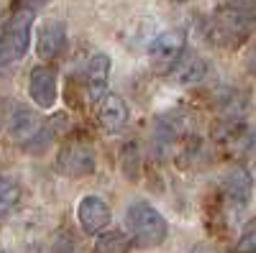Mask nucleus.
<instances>
[{
    "label": "nucleus",
    "mask_w": 256,
    "mask_h": 253,
    "mask_svg": "<svg viewBox=\"0 0 256 253\" xmlns=\"http://www.w3.org/2000/svg\"><path fill=\"white\" fill-rule=\"evenodd\" d=\"M28 95L31 100L38 105V108H54L56 102V95H59V84H56V72L46 64H41L31 72V79H28Z\"/></svg>",
    "instance_id": "nucleus-6"
},
{
    "label": "nucleus",
    "mask_w": 256,
    "mask_h": 253,
    "mask_svg": "<svg viewBox=\"0 0 256 253\" xmlns=\"http://www.w3.org/2000/svg\"><path fill=\"white\" fill-rule=\"evenodd\" d=\"M110 218H113V213H110L108 202L98 195L82 197L77 205V220H80L84 233H100L102 228H108Z\"/></svg>",
    "instance_id": "nucleus-5"
},
{
    "label": "nucleus",
    "mask_w": 256,
    "mask_h": 253,
    "mask_svg": "<svg viewBox=\"0 0 256 253\" xmlns=\"http://www.w3.org/2000/svg\"><path fill=\"white\" fill-rule=\"evenodd\" d=\"M192 253H220L216 246H210V243H200L195 251H192Z\"/></svg>",
    "instance_id": "nucleus-17"
},
{
    "label": "nucleus",
    "mask_w": 256,
    "mask_h": 253,
    "mask_svg": "<svg viewBox=\"0 0 256 253\" xmlns=\"http://www.w3.org/2000/svg\"><path fill=\"white\" fill-rule=\"evenodd\" d=\"M67 46V28L59 20H49L38 28L36 36V54L41 59H56Z\"/></svg>",
    "instance_id": "nucleus-10"
},
{
    "label": "nucleus",
    "mask_w": 256,
    "mask_h": 253,
    "mask_svg": "<svg viewBox=\"0 0 256 253\" xmlns=\"http://www.w3.org/2000/svg\"><path fill=\"white\" fill-rule=\"evenodd\" d=\"M95 251L98 253H128L131 251V238L123 230H108V233H100V238L95 241Z\"/></svg>",
    "instance_id": "nucleus-14"
},
{
    "label": "nucleus",
    "mask_w": 256,
    "mask_h": 253,
    "mask_svg": "<svg viewBox=\"0 0 256 253\" xmlns=\"http://www.w3.org/2000/svg\"><path fill=\"white\" fill-rule=\"evenodd\" d=\"M110 67H113V61H110L108 54H95L90 59V67H88V92H90V97L95 102L108 95Z\"/></svg>",
    "instance_id": "nucleus-11"
},
{
    "label": "nucleus",
    "mask_w": 256,
    "mask_h": 253,
    "mask_svg": "<svg viewBox=\"0 0 256 253\" xmlns=\"http://www.w3.org/2000/svg\"><path fill=\"white\" fill-rule=\"evenodd\" d=\"M18 197H20V187L10 177H0V215L8 213L18 202Z\"/></svg>",
    "instance_id": "nucleus-15"
},
{
    "label": "nucleus",
    "mask_w": 256,
    "mask_h": 253,
    "mask_svg": "<svg viewBox=\"0 0 256 253\" xmlns=\"http://www.w3.org/2000/svg\"><path fill=\"white\" fill-rule=\"evenodd\" d=\"M126 225H128L134 241L141 248H156L169 236V225H166L164 215L152 202H146V200H136V202L128 205V210H126Z\"/></svg>",
    "instance_id": "nucleus-1"
},
{
    "label": "nucleus",
    "mask_w": 256,
    "mask_h": 253,
    "mask_svg": "<svg viewBox=\"0 0 256 253\" xmlns=\"http://www.w3.org/2000/svg\"><path fill=\"white\" fill-rule=\"evenodd\" d=\"M223 189H226V197H228V205L233 207V213H244L251 200V174L244 166H233L223 179Z\"/></svg>",
    "instance_id": "nucleus-8"
},
{
    "label": "nucleus",
    "mask_w": 256,
    "mask_h": 253,
    "mask_svg": "<svg viewBox=\"0 0 256 253\" xmlns=\"http://www.w3.org/2000/svg\"><path fill=\"white\" fill-rule=\"evenodd\" d=\"M187 46V36L182 28H172L159 33L152 44H148V54H152L156 61H169V64H177L180 56L184 54Z\"/></svg>",
    "instance_id": "nucleus-9"
},
{
    "label": "nucleus",
    "mask_w": 256,
    "mask_h": 253,
    "mask_svg": "<svg viewBox=\"0 0 256 253\" xmlns=\"http://www.w3.org/2000/svg\"><path fill=\"white\" fill-rule=\"evenodd\" d=\"M56 166L67 177H88L95 172V151L84 143H70L62 149Z\"/></svg>",
    "instance_id": "nucleus-4"
},
{
    "label": "nucleus",
    "mask_w": 256,
    "mask_h": 253,
    "mask_svg": "<svg viewBox=\"0 0 256 253\" xmlns=\"http://www.w3.org/2000/svg\"><path fill=\"white\" fill-rule=\"evenodd\" d=\"M98 115H100L102 128H108V131H120L128 123V108H126L123 97H118V95H105Z\"/></svg>",
    "instance_id": "nucleus-12"
},
{
    "label": "nucleus",
    "mask_w": 256,
    "mask_h": 253,
    "mask_svg": "<svg viewBox=\"0 0 256 253\" xmlns=\"http://www.w3.org/2000/svg\"><path fill=\"white\" fill-rule=\"evenodd\" d=\"M205 72H208V64L200 54H187L174 67V77H177L180 84H195L205 77Z\"/></svg>",
    "instance_id": "nucleus-13"
},
{
    "label": "nucleus",
    "mask_w": 256,
    "mask_h": 253,
    "mask_svg": "<svg viewBox=\"0 0 256 253\" xmlns=\"http://www.w3.org/2000/svg\"><path fill=\"white\" fill-rule=\"evenodd\" d=\"M236 251L238 253H256V218L244 225L238 243H236Z\"/></svg>",
    "instance_id": "nucleus-16"
},
{
    "label": "nucleus",
    "mask_w": 256,
    "mask_h": 253,
    "mask_svg": "<svg viewBox=\"0 0 256 253\" xmlns=\"http://www.w3.org/2000/svg\"><path fill=\"white\" fill-rule=\"evenodd\" d=\"M31 26H34V10L31 8H20L10 15V20L6 23V31H3V46L10 56V61L16 59H24L26 51H28V44H31Z\"/></svg>",
    "instance_id": "nucleus-2"
},
{
    "label": "nucleus",
    "mask_w": 256,
    "mask_h": 253,
    "mask_svg": "<svg viewBox=\"0 0 256 253\" xmlns=\"http://www.w3.org/2000/svg\"><path fill=\"white\" fill-rule=\"evenodd\" d=\"M8 131H10V136H13L18 143L28 146V149L34 146V141L49 136L46 128H44V123H41V118H38L34 110H28V108H18V110L13 113V118H10V123H8Z\"/></svg>",
    "instance_id": "nucleus-7"
},
{
    "label": "nucleus",
    "mask_w": 256,
    "mask_h": 253,
    "mask_svg": "<svg viewBox=\"0 0 256 253\" xmlns=\"http://www.w3.org/2000/svg\"><path fill=\"white\" fill-rule=\"evenodd\" d=\"M256 23L254 13L241 10V8H226L216 15L212 20V33H216V41L220 44H230V38H244Z\"/></svg>",
    "instance_id": "nucleus-3"
}]
</instances>
